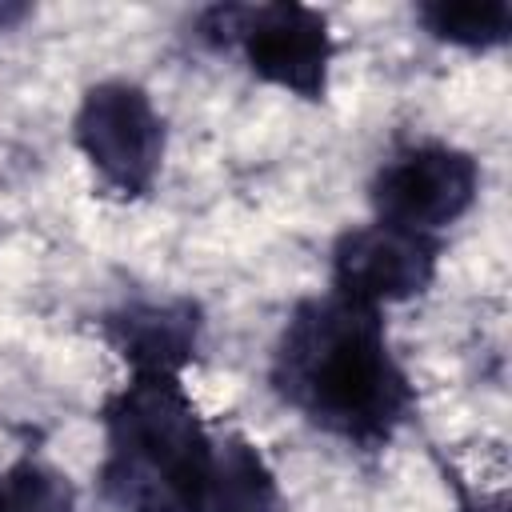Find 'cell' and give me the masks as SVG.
I'll return each instance as SVG.
<instances>
[{
	"label": "cell",
	"mask_w": 512,
	"mask_h": 512,
	"mask_svg": "<svg viewBox=\"0 0 512 512\" xmlns=\"http://www.w3.org/2000/svg\"><path fill=\"white\" fill-rule=\"evenodd\" d=\"M268 376L276 396L312 428L368 452L384 448L416 404L380 308L340 292L308 296L288 312Z\"/></svg>",
	"instance_id": "cell-1"
},
{
	"label": "cell",
	"mask_w": 512,
	"mask_h": 512,
	"mask_svg": "<svg viewBox=\"0 0 512 512\" xmlns=\"http://www.w3.org/2000/svg\"><path fill=\"white\" fill-rule=\"evenodd\" d=\"M100 488L120 512H200L216 432L196 412L180 376L128 372L104 400Z\"/></svg>",
	"instance_id": "cell-2"
},
{
	"label": "cell",
	"mask_w": 512,
	"mask_h": 512,
	"mask_svg": "<svg viewBox=\"0 0 512 512\" xmlns=\"http://www.w3.org/2000/svg\"><path fill=\"white\" fill-rule=\"evenodd\" d=\"M204 40L240 48L252 76L276 84L300 100H324L332 68V32L320 8L296 0L272 4H216L200 16Z\"/></svg>",
	"instance_id": "cell-3"
},
{
	"label": "cell",
	"mask_w": 512,
	"mask_h": 512,
	"mask_svg": "<svg viewBox=\"0 0 512 512\" xmlns=\"http://www.w3.org/2000/svg\"><path fill=\"white\" fill-rule=\"evenodd\" d=\"M72 140L108 192L124 200L152 192L164 164V120L140 84H92L72 116Z\"/></svg>",
	"instance_id": "cell-4"
},
{
	"label": "cell",
	"mask_w": 512,
	"mask_h": 512,
	"mask_svg": "<svg viewBox=\"0 0 512 512\" xmlns=\"http://www.w3.org/2000/svg\"><path fill=\"white\" fill-rule=\"evenodd\" d=\"M480 192V168L468 152L452 144H412L388 156L372 184L368 200L380 224L432 236L456 224Z\"/></svg>",
	"instance_id": "cell-5"
},
{
	"label": "cell",
	"mask_w": 512,
	"mask_h": 512,
	"mask_svg": "<svg viewBox=\"0 0 512 512\" xmlns=\"http://www.w3.org/2000/svg\"><path fill=\"white\" fill-rule=\"evenodd\" d=\"M436 264L440 244L432 236L372 220L340 232L332 248V292L368 308L404 304L428 292V284L436 280Z\"/></svg>",
	"instance_id": "cell-6"
},
{
	"label": "cell",
	"mask_w": 512,
	"mask_h": 512,
	"mask_svg": "<svg viewBox=\"0 0 512 512\" xmlns=\"http://www.w3.org/2000/svg\"><path fill=\"white\" fill-rule=\"evenodd\" d=\"M200 308L192 300H136L104 316V336L128 372L184 376L200 348Z\"/></svg>",
	"instance_id": "cell-7"
},
{
	"label": "cell",
	"mask_w": 512,
	"mask_h": 512,
	"mask_svg": "<svg viewBox=\"0 0 512 512\" xmlns=\"http://www.w3.org/2000/svg\"><path fill=\"white\" fill-rule=\"evenodd\" d=\"M200 512H280V484L268 460L236 428L216 432V456Z\"/></svg>",
	"instance_id": "cell-8"
},
{
	"label": "cell",
	"mask_w": 512,
	"mask_h": 512,
	"mask_svg": "<svg viewBox=\"0 0 512 512\" xmlns=\"http://www.w3.org/2000/svg\"><path fill=\"white\" fill-rule=\"evenodd\" d=\"M416 20L444 44L456 48H496L508 40L512 32V4L508 0H436V4H420Z\"/></svg>",
	"instance_id": "cell-9"
},
{
	"label": "cell",
	"mask_w": 512,
	"mask_h": 512,
	"mask_svg": "<svg viewBox=\"0 0 512 512\" xmlns=\"http://www.w3.org/2000/svg\"><path fill=\"white\" fill-rule=\"evenodd\" d=\"M0 512H76V492L56 468L16 460L0 472Z\"/></svg>",
	"instance_id": "cell-10"
}]
</instances>
